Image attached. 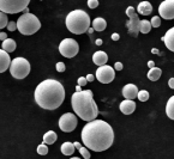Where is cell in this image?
I'll use <instances>...</instances> for the list:
<instances>
[{
    "label": "cell",
    "mask_w": 174,
    "mask_h": 159,
    "mask_svg": "<svg viewBox=\"0 0 174 159\" xmlns=\"http://www.w3.org/2000/svg\"><path fill=\"white\" fill-rule=\"evenodd\" d=\"M82 141L89 150L103 152L108 150L114 141V131L103 120H91L83 127Z\"/></svg>",
    "instance_id": "1"
},
{
    "label": "cell",
    "mask_w": 174,
    "mask_h": 159,
    "mask_svg": "<svg viewBox=\"0 0 174 159\" xmlns=\"http://www.w3.org/2000/svg\"><path fill=\"white\" fill-rule=\"evenodd\" d=\"M35 102L46 110H55L63 104L65 99V88L55 79L41 81L35 88Z\"/></svg>",
    "instance_id": "2"
},
{
    "label": "cell",
    "mask_w": 174,
    "mask_h": 159,
    "mask_svg": "<svg viewBox=\"0 0 174 159\" xmlns=\"http://www.w3.org/2000/svg\"><path fill=\"white\" fill-rule=\"evenodd\" d=\"M71 104L76 115L83 121L95 120L99 115V108L94 101V95L91 90L76 91L71 97Z\"/></svg>",
    "instance_id": "3"
},
{
    "label": "cell",
    "mask_w": 174,
    "mask_h": 159,
    "mask_svg": "<svg viewBox=\"0 0 174 159\" xmlns=\"http://www.w3.org/2000/svg\"><path fill=\"white\" fill-rule=\"evenodd\" d=\"M90 17L89 15L83 11V10H74L71 11L65 19V24L66 28L70 32L76 34V35H81L88 31V29L90 28Z\"/></svg>",
    "instance_id": "4"
},
{
    "label": "cell",
    "mask_w": 174,
    "mask_h": 159,
    "mask_svg": "<svg viewBox=\"0 0 174 159\" xmlns=\"http://www.w3.org/2000/svg\"><path fill=\"white\" fill-rule=\"evenodd\" d=\"M40 28H41V22L38 20V18L35 15H33L30 12L19 16L18 20H17V30L22 35H34L40 30Z\"/></svg>",
    "instance_id": "5"
},
{
    "label": "cell",
    "mask_w": 174,
    "mask_h": 159,
    "mask_svg": "<svg viewBox=\"0 0 174 159\" xmlns=\"http://www.w3.org/2000/svg\"><path fill=\"white\" fill-rule=\"evenodd\" d=\"M10 73L16 79H24L30 73V63L25 58H15L10 63Z\"/></svg>",
    "instance_id": "6"
},
{
    "label": "cell",
    "mask_w": 174,
    "mask_h": 159,
    "mask_svg": "<svg viewBox=\"0 0 174 159\" xmlns=\"http://www.w3.org/2000/svg\"><path fill=\"white\" fill-rule=\"evenodd\" d=\"M29 2L30 0H0V11L10 15L19 13L29 6Z\"/></svg>",
    "instance_id": "7"
},
{
    "label": "cell",
    "mask_w": 174,
    "mask_h": 159,
    "mask_svg": "<svg viewBox=\"0 0 174 159\" xmlns=\"http://www.w3.org/2000/svg\"><path fill=\"white\" fill-rule=\"evenodd\" d=\"M59 52L64 58L71 59V58H74L78 54L79 45L77 43V41L74 40V38H65L59 44Z\"/></svg>",
    "instance_id": "8"
},
{
    "label": "cell",
    "mask_w": 174,
    "mask_h": 159,
    "mask_svg": "<svg viewBox=\"0 0 174 159\" xmlns=\"http://www.w3.org/2000/svg\"><path fill=\"white\" fill-rule=\"evenodd\" d=\"M126 16L128 17V20L126 22V28H127V32L132 37H137L139 34V18L138 15L135 11V7L128 6L126 9Z\"/></svg>",
    "instance_id": "9"
},
{
    "label": "cell",
    "mask_w": 174,
    "mask_h": 159,
    "mask_svg": "<svg viewBox=\"0 0 174 159\" xmlns=\"http://www.w3.org/2000/svg\"><path fill=\"white\" fill-rule=\"evenodd\" d=\"M78 126V120L74 114L72 113H66L59 118V128L65 133H71Z\"/></svg>",
    "instance_id": "10"
},
{
    "label": "cell",
    "mask_w": 174,
    "mask_h": 159,
    "mask_svg": "<svg viewBox=\"0 0 174 159\" xmlns=\"http://www.w3.org/2000/svg\"><path fill=\"white\" fill-rule=\"evenodd\" d=\"M115 78L114 67H110L108 65H102L96 71V79L102 84H109Z\"/></svg>",
    "instance_id": "11"
},
{
    "label": "cell",
    "mask_w": 174,
    "mask_h": 159,
    "mask_svg": "<svg viewBox=\"0 0 174 159\" xmlns=\"http://www.w3.org/2000/svg\"><path fill=\"white\" fill-rule=\"evenodd\" d=\"M158 15L163 19H173L174 18V0H165L158 6Z\"/></svg>",
    "instance_id": "12"
},
{
    "label": "cell",
    "mask_w": 174,
    "mask_h": 159,
    "mask_svg": "<svg viewBox=\"0 0 174 159\" xmlns=\"http://www.w3.org/2000/svg\"><path fill=\"white\" fill-rule=\"evenodd\" d=\"M120 111L124 114V115H131L135 110H136V103L133 99H126L124 102L120 103Z\"/></svg>",
    "instance_id": "13"
},
{
    "label": "cell",
    "mask_w": 174,
    "mask_h": 159,
    "mask_svg": "<svg viewBox=\"0 0 174 159\" xmlns=\"http://www.w3.org/2000/svg\"><path fill=\"white\" fill-rule=\"evenodd\" d=\"M138 88L135 84H127L123 88V96L126 99H135L137 98Z\"/></svg>",
    "instance_id": "14"
},
{
    "label": "cell",
    "mask_w": 174,
    "mask_h": 159,
    "mask_svg": "<svg viewBox=\"0 0 174 159\" xmlns=\"http://www.w3.org/2000/svg\"><path fill=\"white\" fill-rule=\"evenodd\" d=\"M11 63V59H10V54L5 52L4 49H0V73H4L7 71Z\"/></svg>",
    "instance_id": "15"
},
{
    "label": "cell",
    "mask_w": 174,
    "mask_h": 159,
    "mask_svg": "<svg viewBox=\"0 0 174 159\" xmlns=\"http://www.w3.org/2000/svg\"><path fill=\"white\" fill-rule=\"evenodd\" d=\"M161 40L163 41L166 47L171 52H174V28H171L169 30H167V32L165 34V36H162Z\"/></svg>",
    "instance_id": "16"
},
{
    "label": "cell",
    "mask_w": 174,
    "mask_h": 159,
    "mask_svg": "<svg viewBox=\"0 0 174 159\" xmlns=\"http://www.w3.org/2000/svg\"><path fill=\"white\" fill-rule=\"evenodd\" d=\"M107 61H108V55L105 52H102V50H99V52L94 53V55H92V62L95 65H97V66L106 65Z\"/></svg>",
    "instance_id": "17"
},
{
    "label": "cell",
    "mask_w": 174,
    "mask_h": 159,
    "mask_svg": "<svg viewBox=\"0 0 174 159\" xmlns=\"http://www.w3.org/2000/svg\"><path fill=\"white\" fill-rule=\"evenodd\" d=\"M137 11L142 16H149L153 12V6L149 1H141L137 6Z\"/></svg>",
    "instance_id": "18"
},
{
    "label": "cell",
    "mask_w": 174,
    "mask_h": 159,
    "mask_svg": "<svg viewBox=\"0 0 174 159\" xmlns=\"http://www.w3.org/2000/svg\"><path fill=\"white\" fill-rule=\"evenodd\" d=\"M1 47H2V49H4L5 52H7L9 54L12 53V52H15V50H16V41L7 37L6 40H4V41H2Z\"/></svg>",
    "instance_id": "19"
},
{
    "label": "cell",
    "mask_w": 174,
    "mask_h": 159,
    "mask_svg": "<svg viewBox=\"0 0 174 159\" xmlns=\"http://www.w3.org/2000/svg\"><path fill=\"white\" fill-rule=\"evenodd\" d=\"M92 28H94V30H96V31H103V30L107 28V22L101 17L95 18V19L92 20Z\"/></svg>",
    "instance_id": "20"
},
{
    "label": "cell",
    "mask_w": 174,
    "mask_h": 159,
    "mask_svg": "<svg viewBox=\"0 0 174 159\" xmlns=\"http://www.w3.org/2000/svg\"><path fill=\"white\" fill-rule=\"evenodd\" d=\"M161 74H162L161 68H158V67H155V66H154L153 68H150L149 72H148V78H149V80H151V81H157V80L160 79Z\"/></svg>",
    "instance_id": "21"
},
{
    "label": "cell",
    "mask_w": 174,
    "mask_h": 159,
    "mask_svg": "<svg viewBox=\"0 0 174 159\" xmlns=\"http://www.w3.org/2000/svg\"><path fill=\"white\" fill-rule=\"evenodd\" d=\"M60 150H61V153H63L64 156H72L74 152V145L72 142L66 141L61 145Z\"/></svg>",
    "instance_id": "22"
},
{
    "label": "cell",
    "mask_w": 174,
    "mask_h": 159,
    "mask_svg": "<svg viewBox=\"0 0 174 159\" xmlns=\"http://www.w3.org/2000/svg\"><path fill=\"white\" fill-rule=\"evenodd\" d=\"M56 139H58L56 133L53 132V131H48V132L43 135V144H46V145H52V144H54V142L56 141Z\"/></svg>",
    "instance_id": "23"
},
{
    "label": "cell",
    "mask_w": 174,
    "mask_h": 159,
    "mask_svg": "<svg viewBox=\"0 0 174 159\" xmlns=\"http://www.w3.org/2000/svg\"><path fill=\"white\" fill-rule=\"evenodd\" d=\"M166 114L167 116L171 118V120H174V96L168 99L167 102V105H166Z\"/></svg>",
    "instance_id": "24"
},
{
    "label": "cell",
    "mask_w": 174,
    "mask_h": 159,
    "mask_svg": "<svg viewBox=\"0 0 174 159\" xmlns=\"http://www.w3.org/2000/svg\"><path fill=\"white\" fill-rule=\"evenodd\" d=\"M151 28H153L151 27V23L149 20H147V19L139 22V32H142V34H149Z\"/></svg>",
    "instance_id": "25"
},
{
    "label": "cell",
    "mask_w": 174,
    "mask_h": 159,
    "mask_svg": "<svg viewBox=\"0 0 174 159\" xmlns=\"http://www.w3.org/2000/svg\"><path fill=\"white\" fill-rule=\"evenodd\" d=\"M9 19H7V13L0 11V29H4L5 27H7Z\"/></svg>",
    "instance_id": "26"
},
{
    "label": "cell",
    "mask_w": 174,
    "mask_h": 159,
    "mask_svg": "<svg viewBox=\"0 0 174 159\" xmlns=\"http://www.w3.org/2000/svg\"><path fill=\"white\" fill-rule=\"evenodd\" d=\"M137 98L141 101V102H147L149 99V92L147 90H142V91H138Z\"/></svg>",
    "instance_id": "27"
},
{
    "label": "cell",
    "mask_w": 174,
    "mask_h": 159,
    "mask_svg": "<svg viewBox=\"0 0 174 159\" xmlns=\"http://www.w3.org/2000/svg\"><path fill=\"white\" fill-rule=\"evenodd\" d=\"M36 151L38 154H41V156H46V154H48V146H47L46 144H41V145L37 146Z\"/></svg>",
    "instance_id": "28"
},
{
    "label": "cell",
    "mask_w": 174,
    "mask_h": 159,
    "mask_svg": "<svg viewBox=\"0 0 174 159\" xmlns=\"http://www.w3.org/2000/svg\"><path fill=\"white\" fill-rule=\"evenodd\" d=\"M78 151L81 152V154H82V157L84 159H89L91 156H90V152H89V148L88 147H83V146H81L79 148H78Z\"/></svg>",
    "instance_id": "29"
},
{
    "label": "cell",
    "mask_w": 174,
    "mask_h": 159,
    "mask_svg": "<svg viewBox=\"0 0 174 159\" xmlns=\"http://www.w3.org/2000/svg\"><path fill=\"white\" fill-rule=\"evenodd\" d=\"M150 23H151V27L158 28L161 25V17H160V16H154V17L151 18Z\"/></svg>",
    "instance_id": "30"
},
{
    "label": "cell",
    "mask_w": 174,
    "mask_h": 159,
    "mask_svg": "<svg viewBox=\"0 0 174 159\" xmlns=\"http://www.w3.org/2000/svg\"><path fill=\"white\" fill-rule=\"evenodd\" d=\"M7 29H9V31H16L17 30V22H10L7 23Z\"/></svg>",
    "instance_id": "31"
},
{
    "label": "cell",
    "mask_w": 174,
    "mask_h": 159,
    "mask_svg": "<svg viewBox=\"0 0 174 159\" xmlns=\"http://www.w3.org/2000/svg\"><path fill=\"white\" fill-rule=\"evenodd\" d=\"M55 70L58 72H65V70H66L65 63L64 62H58V63L55 65Z\"/></svg>",
    "instance_id": "32"
},
{
    "label": "cell",
    "mask_w": 174,
    "mask_h": 159,
    "mask_svg": "<svg viewBox=\"0 0 174 159\" xmlns=\"http://www.w3.org/2000/svg\"><path fill=\"white\" fill-rule=\"evenodd\" d=\"M88 6L90 9H96L99 6V0H88Z\"/></svg>",
    "instance_id": "33"
},
{
    "label": "cell",
    "mask_w": 174,
    "mask_h": 159,
    "mask_svg": "<svg viewBox=\"0 0 174 159\" xmlns=\"http://www.w3.org/2000/svg\"><path fill=\"white\" fill-rule=\"evenodd\" d=\"M88 84V80L85 77H79L78 78V85H81V86H85Z\"/></svg>",
    "instance_id": "34"
},
{
    "label": "cell",
    "mask_w": 174,
    "mask_h": 159,
    "mask_svg": "<svg viewBox=\"0 0 174 159\" xmlns=\"http://www.w3.org/2000/svg\"><path fill=\"white\" fill-rule=\"evenodd\" d=\"M114 70L115 71H121L123 70V63L121 62H115L114 63Z\"/></svg>",
    "instance_id": "35"
},
{
    "label": "cell",
    "mask_w": 174,
    "mask_h": 159,
    "mask_svg": "<svg viewBox=\"0 0 174 159\" xmlns=\"http://www.w3.org/2000/svg\"><path fill=\"white\" fill-rule=\"evenodd\" d=\"M85 78H87V80H88V83H91V81L95 80V75H94V74H88Z\"/></svg>",
    "instance_id": "36"
},
{
    "label": "cell",
    "mask_w": 174,
    "mask_h": 159,
    "mask_svg": "<svg viewBox=\"0 0 174 159\" xmlns=\"http://www.w3.org/2000/svg\"><path fill=\"white\" fill-rule=\"evenodd\" d=\"M119 38H120L119 34H117V32H114V34H112V40H113V41H118Z\"/></svg>",
    "instance_id": "37"
},
{
    "label": "cell",
    "mask_w": 174,
    "mask_h": 159,
    "mask_svg": "<svg viewBox=\"0 0 174 159\" xmlns=\"http://www.w3.org/2000/svg\"><path fill=\"white\" fill-rule=\"evenodd\" d=\"M151 53L157 54V55H160V56H161V55H163V53H161V52H160L158 49H156V48H153V49H151Z\"/></svg>",
    "instance_id": "38"
},
{
    "label": "cell",
    "mask_w": 174,
    "mask_h": 159,
    "mask_svg": "<svg viewBox=\"0 0 174 159\" xmlns=\"http://www.w3.org/2000/svg\"><path fill=\"white\" fill-rule=\"evenodd\" d=\"M168 85H169L171 88H174V78H171V79L168 80Z\"/></svg>",
    "instance_id": "39"
},
{
    "label": "cell",
    "mask_w": 174,
    "mask_h": 159,
    "mask_svg": "<svg viewBox=\"0 0 174 159\" xmlns=\"http://www.w3.org/2000/svg\"><path fill=\"white\" fill-rule=\"evenodd\" d=\"M6 38H7V35H6L5 32H0V40H1V41L6 40Z\"/></svg>",
    "instance_id": "40"
},
{
    "label": "cell",
    "mask_w": 174,
    "mask_h": 159,
    "mask_svg": "<svg viewBox=\"0 0 174 159\" xmlns=\"http://www.w3.org/2000/svg\"><path fill=\"white\" fill-rule=\"evenodd\" d=\"M148 66H149V68H153L155 66V62L153 61V60H150V61H148Z\"/></svg>",
    "instance_id": "41"
},
{
    "label": "cell",
    "mask_w": 174,
    "mask_h": 159,
    "mask_svg": "<svg viewBox=\"0 0 174 159\" xmlns=\"http://www.w3.org/2000/svg\"><path fill=\"white\" fill-rule=\"evenodd\" d=\"M74 148H77V150H78V148H79V147H81V146H82V145H81V144H79V142H74Z\"/></svg>",
    "instance_id": "42"
},
{
    "label": "cell",
    "mask_w": 174,
    "mask_h": 159,
    "mask_svg": "<svg viewBox=\"0 0 174 159\" xmlns=\"http://www.w3.org/2000/svg\"><path fill=\"white\" fill-rule=\"evenodd\" d=\"M95 43H96V45H102L103 42H102V40H101V38H99V40H96V42H95Z\"/></svg>",
    "instance_id": "43"
},
{
    "label": "cell",
    "mask_w": 174,
    "mask_h": 159,
    "mask_svg": "<svg viewBox=\"0 0 174 159\" xmlns=\"http://www.w3.org/2000/svg\"><path fill=\"white\" fill-rule=\"evenodd\" d=\"M76 91H77V92H78V91H82V86H81V85H77V86H76Z\"/></svg>",
    "instance_id": "44"
},
{
    "label": "cell",
    "mask_w": 174,
    "mask_h": 159,
    "mask_svg": "<svg viewBox=\"0 0 174 159\" xmlns=\"http://www.w3.org/2000/svg\"><path fill=\"white\" fill-rule=\"evenodd\" d=\"M87 32H89V34H92V32H94V28H89Z\"/></svg>",
    "instance_id": "45"
}]
</instances>
